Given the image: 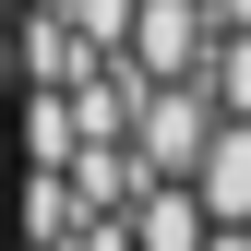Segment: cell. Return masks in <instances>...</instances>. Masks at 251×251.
Instances as JSON below:
<instances>
[{
	"instance_id": "cell-1",
	"label": "cell",
	"mask_w": 251,
	"mask_h": 251,
	"mask_svg": "<svg viewBox=\"0 0 251 251\" xmlns=\"http://www.w3.org/2000/svg\"><path fill=\"white\" fill-rule=\"evenodd\" d=\"M24 203L96 251H251V0H12Z\"/></svg>"
}]
</instances>
